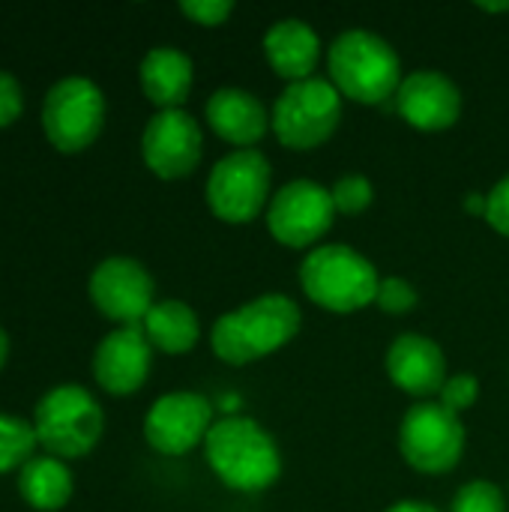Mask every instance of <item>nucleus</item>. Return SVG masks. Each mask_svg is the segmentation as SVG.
I'll return each instance as SVG.
<instances>
[{"instance_id":"1","label":"nucleus","mask_w":509,"mask_h":512,"mask_svg":"<svg viewBox=\"0 0 509 512\" xmlns=\"http://www.w3.org/2000/svg\"><path fill=\"white\" fill-rule=\"evenodd\" d=\"M300 327L303 312L288 294H261L216 318L210 348L228 366H249L294 342Z\"/></svg>"},{"instance_id":"2","label":"nucleus","mask_w":509,"mask_h":512,"mask_svg":"<svg viewBox=\"0 0 509 512\" xmlns=\"http://www.w3.org/2000/svg\"><path fill=\"white\" fill-rule=\"evenodd\" d=\"M204 459L225 489L243 495L264 492L282 477L279 444L258 420L243 414H228L213 423L204 441Z\"/></svg>"},{"instance_id":"3","label":"nucleus","mask_w":509,"mask_h":512,"mask_svg":"<svg viewBox=\"0 0 509 512\" xmlns=\"http://www.w3.org/2000/svg\"><path fill=\"white\" fill-rule=\"evenodd\" d=\"M330 84L342 99L360 105H387L402 84V60L396 48L372 30H345L327 48Z\"/></svg>"},{"instance_id":"4","label":"nucleus","mask_w":509,"mask_h":512,"mask_svg":"<svg viewBox=\"0 0 509 512\" xmlns=\"http://www.w3.org/2000/svg\"><path fill=\"white\" fill-rule=\"evenodd\" d=\"M381 276L375 264L342 243L315 246L300 264V288L303 294L324 312L354 315L375 303Z\"/></svg>"},{"instance_id":"5","label":"nucleus","mask_w":509,"mask_h":512,"mask_svg":"<svg viewBox=\"0 0 509 512\" xmlns=\"http://www.w3.org/2000/svg\"><path fill=\"white\" fill-rule=\"evenodd\" d=\"M39 447L63 462L84 459L96 450L105 432V411L81 384H57L45 390L30 417Z\"/></svg>"},{"instance_id":"6","label":"nucleus","mask_w":509,"mask_h":512,"mask_svg":"<svg viewBox=\"0 0 509 512\" xmlns=\"http://www.w3.org/2000/svg\"><path fill=\"white\" fill-rule=\"evenodd\" d=\"M210 213L225 225H249L267 213L273 198L270 159L255 150H231L222 156L204 183Z\"/></svg>"},{"instance_id":"7","label":"nucleus","mask_w":509,"mask_h":512,"mask_svg":"<svg viewBox=\"0 0 509 512\" xmlns=\"http://www.w3.org/2000/svg\"><path fill=\"white\" fill-rule=\"evenodd\" d=\"M342 123V96L330 78H306L285 84L270 108V126L282 147L315 150L327 144Z\"/></svg>"},{"instance_id":"8","label":"nucleus","mask_w":509,"mask_h":512,"mask_svg":"<svg viewBox=\"0 0 509 512\" xmlns=\"http://www.w3.org/2000/svg\"><path fill=\"white\" fill-rule=\"evenodd\" d=\"M105 93L84 75L54 81L42 99V132L57 153H84L105 129Z\"/></svg>"},{"instance_id":"9","label":"nucleus","mask_w":509,"mask_h":512,"mask_svg":"<svg viewBox=\"0 0 509 512\" xmlns=\"http://www.w3.org/2000/svg\"><path fill=\"white\" fill-rule=\"evenodd\" d=\"M465 423L438 402H417L399 426V453L417 474H450L465 456Z\"/></svg>"},{"instance_id":"10","label":"nucleus","mask_w":509,"mask_h":512,"mask_svg":"<svg viewBox=\"0 0 509 512\" xmlns=\"http://www.w3.org/2000/svg\"><path fill=\"white\" fill-rule=\"evenodd\" d=\"M336 204L327 186L315 180H291L273 192L264 213L270 237L285 249H315L336 222Z\"/></svg>"},{"instance_id":"11","label":"nucleus","mask_w":509,"mask_h":512,"mask_svg":"<svg viewBox=\"0 0 509 512\" xmlns=\"http://www.w3.org/2000/svg\"><path fill=\"white\" fill-rule=\"evenodd\" d=\"M87 297L93 309L117 327H141L147 312L156 306V282L138 258L111 255L93 267Z\"/></svg>"},{"instance_id":"12","label":"nucleus","mask_w":509,"mask_h":512,"mask_svg":"<svg viewBox=\"0 0 509 512\" xmlns=\"http://www.w3.org/2000/svg\"><path fill=\"white\" fill-rule=\"evenodd\" d=\"M213 402L192 390L159 396L144 414V441L159 456H186L201 447L213 429Z\"/></svg>"},{"instance_id":"13","label":"nucleus","mask_w":509,"mask_h":512,"mask_svg":"<svg viewBox=\"0 0 509 512\" xmlns=\"http://www.w3.org/2000/svg\"><path fill=\"white\" fill-rule=\"evenodd\" d=\"M204 156V132L201 123L183 111H156L141 132V159L147 171L159 180H183L189 177Z\"/></svg>"},{"instance_id":"14","label":"nucleus","mask_w":509,"mask_h":512,"mask_svg":"<svg viewBox=\"0 0 509 512\" xmlns=\"http://www.w3.org/2000/svg\"><path fill=\"white\" fill-rule=\"evenodd\" d=\"M393 108L417 132H444L462 117V90L438 69H417L402 78Z\"/></svg>"},{"instance_id":"15","label":"nucleus","mask_w":509,"mask_h":512,"mask_svg":"<svg viewBox=\"0 0 509 512\" xmlns=\"http://www.w3.org/2000/svg\"><path fill=\"white\" fill-rule=\"evenodd\" d=\"M153 369V345L141 327H117L93 351V381L108 396L138 393Z\"/></svg>"},{"instance_id":"16","label":"nucleus","mask_w":509,"mask_h":512,"mask_svg":"<svg viewBox=\"0 0 509 512\" xmlns=\"http://www.w3.org/2000/svg\"><path fill=\"white\" fill-rule=\"evenodd\" d=\"M387 378L411 399L429 402L438 399L441 387L447 384V357L441 345L423 333H402L390 342L384 354Z\"/></svg>"},{"instance_id":"17","label":"nucleus","mask_w":509,"mask_h":512,"mask_svg":"<svg viewBox=\"0 0 509 512\" xmlns=\"http://www.w3.org/2000/svg\"><path fill=\"white\" fill-rule=\"evenodd\" d=\"M204 117L213 135H219L234 150H255V144H261L264 135L273 132L267 105L243 87L213 90L204 105Z\"/></svg>"},{"instance_id":"18","label":"nucleus","mask_w":509,"mask_h":512,"mask_svg":"<svg viewBox=\"0 0 509 512\" xmlns=\"http://www.w3.org/2000/svg\"><path fill=\"white\" fill-rule=\"evenodd\" d=\"M138 84H141L144 99L156 111L183 108L195 84V63L186 51L174 45H156L141 57Z\"/></svg>"},{"instance_id":"19","label":"nucleus","mask_w":509,"mask_h":512,"mask_svg":"<svg viewBox=\"0 0 509 512\" xmlns=\"http://www.w3.org/2000/svg\"><path fill=\"white\" fill-rule=\"evenodd\" d=\"M264 57L270 69L288 84L315 78L321 60V39L303 18H279L264 33Z\"/></svg>"},{"instance_id":"20","label":"nucleus","mask_w":509,"mask_h":512,"mask_svg":"<svg viewBox=\"0 0 509 512\" xmlns=\"http://www.w3.org/2000/svg\"><path fill=\"white\" fill-rule=\"evenodd\" d=\"M15 489L21 501L36 512H60L75 492L72 471L63 459H54L48 453L33 456L15 480Z\"/></svg>"},{"instance_id":"21","label":"nucleus","mask_w":509,"mask_h":512,"mask_svg":"<svg viewBox=\"0 0 509 512\" xmlns=\"http://www.w3.org/2000/svg\"><path fill=\"white\" fill-rule=\"evenodd\" d=\"M141 330L147 342L153 345V351H162L171 357L189 354L201 339L198 315L183 300H156V306L141 321Z\"/></svg>"},{"instance_id":"22","label":"nucleus","mask_w":509,"mask_h":512,"mask_svg":"<svg viewBox=\"0 0 509 512\" xmlns=\"http://www.w3.org/2000/svg\"><path fill=\"white\" fill-rule=\"evenodd\" d=\"M36 429L30 420L15 414H0V477L21 471L36 456Z\"/></svg>"},{"instance_id":"23","label":"nucleus","mask_w":509,"mask_h":512,"mask_svg":"<svg viewBox=\"0 0 509 512\" xmlns=\"http://www.w3.org/2000/svg\"><path fill=\"white\" fill-rule=\"evenodd\" d=\"M330 195H333V204H336L339 216H360V213H366L372 207L375 186L363 174H345L330 186Z\"/></svg>"},{"instance_id":"24","label":"nucleus","mask_w":509,"mask_h":512,"mask_svg":"<svg viewBox=\"0 0 509 512\" xmlns=\"http://www.w3.org/2000/svg\"><path fill=\"white\" fill-rule=\"evenodd\" d=\"M450 512H507V498L492 480H471L453 495Z\"/></svg>"},{"instance_id":"25","label":"nucleus","mask_w":509,"mask_h":512,"mask_svg":"<svg viewBox=\"0 0 509 512\" xmlns=\"http://www.w3.org/2000/svg\"><path fill=\"white\" fill-rule=\"evenodd\" d=\"M477 399H480V381H477V375L459 372V375H450V378H447V384L441 387V393H438L435 402L444 405L450 414L462 417L468 408L477 405Z\"/></svg>"},{"instance_id":"26","label":"nucleus","mask_w":509,"mask_h":512,"mask_svg":"<svg viewBox=\"0 0 509 512\" xmlns=\"http://www.w3.org/2000/svg\"><path fill=\"white\" fill-rule=\"evenodd\" d=\"M417 303H420V294H417V288L408 279H402V276L381 279L378 297H375V306L381 312H387V315H408Z\"/></svg>"},{"instance_id":"27","label":"nucleus","mask_w":509,"mask_h":512,"mask_svg":"<svg viewBox=\"0 0 509 512\" xmlns=\"http://www.w3.org/2000/svg\"><path fill=\"white\" fill-rule=\"evenodd\" d=\"M180 12L198 27H219L231 18L234 3L231 0H183Z\"/></svg>"},{"instance_id":"28","label":"nucleus","mask_w":509,"mask_h":512,"mask_svg":"<svg viewBox=\"0 0 509 512\" xmlns=\"http://www.w3.org/2000/svg\"><path fill=\"white\" fill-rule=\"evenodd\" d=\"M486 222L495 234L509 237V174L486 192Z\"/></svg>"},{"instance_id":"29","label":"nucleus","mask_w":509,"mask_h":512,"mask_svg":"<svg viewBox=\"0 0 509 512\" xmlns=\"http://www.w3.org/2000/svg\"><path fill=\"white\" fill-rule=\"evenodd\" d=\"M24 111V90L18 78L6 69H0V129L12 126Z\"/></svg>"},{"instance_id":"30","label":"nucleus","mask_w":509,"mask_h":512,"mask_svg":"<svg viewBox=\"0 0 509 512\" xmlns=\"http://www.w3.org/2000/svg\"><path fill=\"white\" fill-rule=\"evenodd\" d=\"M387 512H441L435 504L429 501H420V498H405V501H396Z\"/></svg>"},{"instance_id":"31","label":"nucleus","mask_w":509,"mask_h":512,"mask_svg":"<svg viewBox=\"0 0 509 512\" xmlns=\"http://www.w3.org/2000/svg\"><path fill=\"white\" fill-rule=\"evenodd\" d=\"M465 210H468L471 216H483V219H486V195H483V192H471V195L465 198Z\"/></svg>"},{"instance_id":"32","label":"nucleus","mask_w":509,"mask_h":512,"mask_svg":"<svg viewBox=\"0 0 509 512\" xmlns=\"http://www.w3.org/2000/svg\"><path fill=\"white\" fill-rule=\"evenodd\" d=\"M6 360H9V336H6V330L0 327V369L6 366Z\"/></svg>"},{"instance_id":"33","label":"nucleus","mask_w":509,"mask_h":512,"mask_svg":"<svg viewBox=\"0 0 509 512\" xmlns=\"http://www.w3.org/2000/svg\"><path fill=\"white\" fill-rule=\"evenodd\" d=\"M477 9L480 12H509V3H486V0H480Z\"/></svg>"}]
</instances>
